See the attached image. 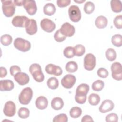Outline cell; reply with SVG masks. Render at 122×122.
<instances>
[{
    "mask_svg": "<svg viewBox=\"0 0 122 122\" xmlns=\"http://www.w3.org/2000/svg\"><path fill=\"white\" fill-rule=\"evenodd\" d=\"M29 71L36 81L41 82L43 81L44 76L41 71V67L39 64H32L29 67Z\"/></svg>",
    "mask_w": 122,
    "mask_h": 122,
    "instance_id": "obj_1",
    "label": "cell"
},
{
    "mask_svg": "<svg viewBox=\"0 0 122 122\" xmlns=\"http://www.w3.org/2000/svg\"><path fill=\"white\" fill-rule=\"evenodd\" d=\"M32 96V90L30 87H26L22 90L19 95V102L21 104H28L31 100Z\"/></svg>",
    "mask_w": 122,
    "mask_h": 122,
    "instance_id": "obj_2",
    "label": "cell"
},
{
    "mask_svg": "<svg viewBox=\"0 0 122 122\" xmlns=\"http://www.w3.org/2000/svg\"><path fill=\"white\" fill-rule=\"evenodd\" d=\"M3 13L7 17H12L15 12V7L12 0H2Z\"/></svg>",
    "mask_w": 122,
    "mask_h": 122,
    "instance_id": "obj_3",
    "label": "cell"
},
{
    "mask_svg": "<svg viewBox=\"0 0 122 122\" xmlns=\"http://www.w3.org/2000/svg\"><path fill=\"white\" fill-rule=\"evenodd\" d=\"M14 46L17 50L22 52L29 51L31 48L30 42L21 38H17L14 40Z\"/></svg>",
    "mask_w": 122,
    "mask_h": 122,
    "instance_id": "obj_4",
    "label": "cell"
},
{
    "mask_svg": "<svg viewBox=\"0 0 122 122\" xmlns=\"http://www.w3.org/2000/svg\"><path fill=\"white\" fill-rule=\"evenodd\" d=\"M68 13L70 20L74 22H77L80 21L81 19V12L78 6L71 5L68 10Z\"/></svg>",
    "mask_w": 122,
    "mask_h": 122,
    "instance_id": "obj_5",
    "label": "cell"
},
{
    "mask_svg": "<svg viewBox=\"0 0 122 122\" xmlns=\"http://www.w3.org/2000/svg\"><path fill=\"white\" fill-rule=\"evenodd\" d=\"M112 77L116 81H121L122 79V68L120 62H115L111 65Z\"/></svg>",
    "mask_w": 122,
    "mask_h": 122,
    "instance_id": "obj_6",
    "label": "cell"
},
{
    "mask_svg": "<svg viewBox=\"0 0 122 122\" xmlns=\"http://www.w3.org/2000/svg\"><path fill=\"white\" fill-rule=\"evenodd\" d=\"M96 65V58L92 53L87 54L84 59V67L88 71H92Z\"/></svg>",
    "mask_w": 122,
    "mask_h": 122,
    "instance_id": "obj_7",
    "label": "cell"
},
{
    "mask_svg": "<svg viewBox=\"0 0 122 122\" xmlns=\"http://www.w3.org/2000/svg\"><path fill=\"white\" fill-rule=\"evenodd\" d=\"M76 81V77L74 75L72 74H66L65 75L61 81V84L62 86L66 89L71 88Z\"/></svg>",
    "mask_w": 122,
    "mask_h": 122,
    "instance_id": "obj_8",
    "label": "cell"
},
{
    "mask_svg": "<svg viewBox=\"0 0 122 122\" xmlns=\"http://www.w3.org/2000/svg\"><path fill=\"white\" fill-rule=\"evenodd\" d=\"M23 6L29 15H33L36 13L37 8L35 1L33 0H23Z\"/></svg>",
    "mask_w": 122,
    "mask_h": 122,
    "instance_id": "obj_9",
    "label": "cell"
},
{
    "mask_svg": "<svg viewBox=\"0 0 122 122\" xmlns=\"http://www.w3.org/2000/svg\"><path fill=\"white\" fill-rule=\"evenodd\" d=\"M40 25L44 31L49 33L52 32L56 28L55 23L47 18L42 19L40 22Z\"/></svg>",
    "mask_w": 122,
    "mask_h": 122,
    "instance_id": "obj_10",
    "label": "cell"
},
{
    "mask_svg": "<svg viewBox=\"0 0 122 122\" xmlns=\"http://www.w3.org/2000/svg\"><path fill=\"white\" fill-rule=\"evenodd\" d=\"M61 32L65 37H71L72 36L75 31L74 27L68 22L64 23L60 29Z\"/></svg>",
    "mask_w": 122,
    "mask_h": 122,
    "instance_id": "obj_11",
    "label": "cell"
},
{
    "mask_svg": "<svg viewBox=\"0 0 122 122\" xmlns=\"http://www.w3.org/2000/svg\"><path fill=\"white\" fill-rule=\"evenodd\" d=\"M3 113L8 117H12L16 113V105L14 102L11 101L7 102L4 107Z\"/></svg>",
    "mask_w": 122,
    "mask_h": 122,
    "instance_id": "obj_12",
    "label": "cell"
},
{
    "mask_svg": "<svg viewBox=\"0 0 122 122\" xmlns=\"http://www.w3.org/2000/svg\"><path fill=\"white\" fill-rule=\"evenodd\" d=\"M45 70L48 74H52L57 76H60L62 73V70L60 66L51 63L47 64L45 68Z\"/></svg>",
    "mask_w": 122,
    "mask_h": 122,
    "instance_id": "obj_13",
    "label": "cell"
},
{
    "mask_svg": "<svg viewBox=\"0 0 122 122\" xmlns=\"http://www.w3.org/2000/svg\"><path fill=\"white\" fill-rule=\"evenodd\" d=\"M29 19L25 16H16L12 20V25L15 27H25Z\"/></svg>",
    "mask_w": 122,
    "mask_h": 122,
    "instance_id": "obj_14",
    "label": "cell"
},
{
    "mask_svg": "<svg viewBox=\"0 0 122 122\" xmlns=\"http://www.w3.org/2000/svg\"><path fill=\"white\" fill-rule=\"evenodd\" d=\"M15 81L20 85H24L27 84L30 81L29 75L22 72H19L14 76Z\"/></svg>",
    "mask_w": 122,
    "mask_h": 122,
    "instance_id": "obj_15",
    "label": "cell"
},
{
    "mask_svg": "<svg viewBox=\"0 0 122 122\" xmlns=\"http://www.w3.org/2000/svg\"><path fill=\"white\" fill-rule=\"evenodd\" d=\"M25 29L26 32L30 35L35 34L37 31V25L36 21L34 19H29L27 21Z\"/></svg>",
    "mask_w": 122,
    "mask_h": 122,
    "instance_id": "obj_16",
    "label": "cell"
},
{
    "mask_svg": "<svg viewBox=\"0 0 122 122\" xmlns=\"http://www.w3.org/2000/svg\"><path fill=\"white\" fill-rule=\"evenodd\" d=\"M114 107L113 102L110 100L103 101L99 108V111L102 113H106L112 111Z\"/></svg>",
    "mask_w": 122,
    "mask_h": 122,
    "instance_id": "obj_17",
    "label": "cell"
},
{
    "mask_svg": "<svg viewBox=\"0 0 122 122\" xmlns=\"http://www.w3.org/2000/svg\"><path fill=\"white\" fill-rule=\"evenodd\" d=\"M14 87V83L11 80H2L0 81V90L1 91H10Z\"/></svg>",
    "mask_w": 122,
    "mask_h": 122,
    "instance_id": "obj_18",
    "label": "cell"
},
{
    "mask_svg": "<svg viewBox=\"0 0 122 122\" xmlns=\"http://www.w3.org/2000/svg\"><path fill=\"white\" fill-rule=\"evenodd\" d=\"M48 101L47 99L44 96H41L38 97L35 101L36 107L40 110H44L47 107Z\"/></svg>",
    "mask_w": 122,
    "mask_h": 122,
    "instance_id": "obj_19",
    "label": "cell"
},
{
    "mask_svg": "<svg viewBox=\"0 0 122 122\" xmlns=\"http://www.w3.org/2000/svg\"><path fill=\"white\" fill-rule=\"evenodd\" d=\"M64 102L62 99L58 97L54 98L51 102V106L55 110H59L62 108Z\"/></svg>",
    "mask_w": 122,
    "mask_h": 122,
    "instance_id": "obj_20",
    "label": "cell"
},
{
    "mask_svg": "<svg viewBox=\"0 0 122 122\" xmlns=\"http://www.w3.org/2000/svg\"><path fill=\"white\" fill-rule=\"evenodd\" d=\"M108 24V20L103 16H99L97 17L95 21L96 27L99 29H103L106 27Z\"/></svg>",
    "mask_w": 122,
    "mask_h": 122,
    "instance_id": "obj_21",
    "label": "cell"
},
{
    "mask_svg": "<svg viewBox=\"0 0 122 122\" xmlns=\"http://www.w3.org/2000/svg\"><path fill=\"white\" fill-rule=\"evenodd\" d=\"M89 86L86 83L80 84L76 90V95H86L89 91Z\"/></svg>",
    "mask_w": 122,
    "mask_h": 122,
    "instance_id": "obj_22",
    "label": "cell"
},
{
    "mask_svg": "<svg viewBox=\"0 0 122 122\" xmlns=\"http://www.w3.org/2000/svg\"><path fill=\"white\" fill-rule=\"evenodd\" d=\"M55 11L56 8L52 3H48L43 7V12L46 15L51 16L55 13Z\"/></svg>",
    "mask_w": 122,
    "mask_h": 122,
    "instance_id": "obj_23",
    "label": "cell"
},
{
    "mask_svg": "<svg viewBox=\"0 0 122 122\" xmlns=\"http://www.w3.org/2000/svg\"><path fill=\"white\" fill-rule=\"evenodd\" d=\"M112 10L116 13H119L122 11V2L120 0H112L111 1Z\"/></svg>",
    "mask_w": 122,
    "mask_h": 122,
    "instance_id": "obj_24",
    "label": "cell"
},
{
    "mask_svg": "<svg viewBox=\"0 0 122 122\" xmlns=\"http://www.w3.org/2000/svg\"><path fill=\"white\" fill-rule=\"evenodd\" d=\"M65 69L66 71L69 72H74L78 69V65L77 63L74 61H70L66 63Z\"/></svg>",
    "mask_w": 122,
    "mask_h": 122,
    "instance_id": "obj_25",
    "label": "cell"
},
{
    "mask_svg": "<svg viewBox=\"0 0 122 122\" xmlns=\"http://www.w3.org/2000/svg\"><path fill=\"white\" fill-rule=\"evenodd\" d=\"M100 101V97L99 95L96 93L91 94L88 97V102L92 105H97Z\"/></svg>",
    "mask_w": 122,
    "mask_h": 122,
    "instance_id": "obj_26",
    "label": "cell"
},
{
    "mask_svg": "<svg viewBox=\"0 0 122 122\" xmlns=\"http://www.w3.org/2000/svg\"><path fill=\"white\" fill-rule=\"evenodd\" d=\"M47 84L50 89L55 90L59 86V81L56 78L51 77L48 80Z\"/></svg>",
    "mask_w": 122,
    "mask_h": 122,
    "instance_id": "obj_27",
    "label": "cell"
},
{
    "mask_svg": "<svg viewBox=\"0 0 122 122\" xmlns=\"http://www.w3.org/2000/svg\"><path fill=\"white\" fill-rule=\"evenodd\" d=\"M82 114V110L79 107H73L70 111V115L72 118H77Z\"/></svg>",
    "mask_w": 122,
    "mask_h": 122,
    "instance_id": "obj_28",
    "label": "cell"
},
{
    "mask_svg": "<svg viewBox=\"0 0 122 122\" xmlns=\"http://www.w3.org/2000/svg\"><path fill=\"white\" fill-rule=\"evenodd\" d=\"M111 41L112 44L116 47H120L122 45V36L121 34H117L113 35Z\"/></svg>",
    "mask_w": 122,
    "mask_h": 122,
    "instance_id": "obj_29",
    "label": "cell"
},
{
    "mask_svg": "<svg viewBox=\"0 0 122 122\" xmlns=\"http://www.w3.org/2000/svg\"><path fill=\"white\" fill-rule=\"evenodd\" d=\"M105 56L108 61H112L116 59V52L113 49L109 48L105 52Z\"/></svg>",
    "mask_w": 122,
    "mask_h": 122,
    "instance_id": "obj_30",
    "label": "cell"
},
{
    "mask_svg": "<svg viewBox=\"0 0 122 122\" xmlns=\"http://www.w3.org/2000/svg\"><path fill=\"white\" fill-rule=\"evenodd\" d=\"M104 86V83L102 81L98 80L93 82L92 85V89L93 91L96 92L101 91L103 89Z\"/></svg>",
    "mask_w": 122,
    "mask_h": 122,
    "instance_id": "obj_31",
    "label": "cell"
},
{
    "mask_svg": "<svg viewBox=\"0 0 122 122\" xmlns=\"http://www.w3.org/2000/svg\"><path fill=\"white\" fill-rule=\"evenodd\" d=\"M12 41V37L9 34H4L0 37V42L2 45L7 46L10 44Z\"/></svg>",
    "mask_w": 122,
    "mask_h": 122,
    "instance_id": "obj_32",
    "label": "cell"
},
{
    "mask_svg": "<svg viewBox=\"0 0 122 122\" xmlns=\"http://www.w3.org/2000/svg\"><path fill=\"white\" fill-rule=\"evenodd\" d=\"M75 55L77 56H82L85 52V48L84 46L81 44H77L73 47Z\"/></svg>",
    "mask_w": 122,
    "mask_h": 122,
    "instance_id": "obj_33",
    "label": "cell"
},
{
    "mask_svg": "<svg viewBox=\"0 0 122 122\" xmlns=\"http://www.w3.org/2000/svg\"><path fill=\"white\" fill-rule=\"evenodd\" d=\"M95 9V6L93 2L91 1L86 2L84 6L83 10L87 14H91L92 13Z\"/></svg>",
    "mask_w": 122,
    "mask_h": 122,
    "instance_id": "obj_34",
    "label": "cell"
},
{
    "mask_svg": "<svg viewBox=\"0 0 122 122\" xmlns=\"http://www.w3.org/2000/svg\"><path fill=\"white\" fill-rule=\"evenodd\" d=\"M18 114L20 118L26 119L30 115V111L27 108L21 107L18 110Z\"/></svg>",
    "mask_w": 122,
    "mask_h": 122,
    "instance_id": "obj_35",
    "label": "cell"
},
{
    "mask_svg": "<svg viewBox=\"0 0 122 122\" xmlns=\"http://www.w3.org/2000/svg\"><path fill=\"white\" fill-rule=\"evenodd\" d=\"M64 56L67 58H72L75 56L74 48L71 46L66 47L63 51Z\"/></svg>",
    "mask_w": 122,
    "mask_h": 122,
    "instance_id": "obj_36",
    "label": "cell"
},
{
    "mask_svg": "<svg viewBox=\"0 0 122 122\" xmlns=\"http://www.w3.org/2000/svg\"><path fill=\"white\" fill-rule=\"evenodd\" d=\"M53 122H67L68 117L66 114L64 113H61L55 116L53 119Z\"/></svg>",
    "mask_w": 122,
    "mask_h": 122,
    "instance_id": "obj_37",
    "label": "cell"
},
{
    "mask_svg": "<svg viewBox=\"0 0 122 122\" xmlns=\"http://www.w3.org/2000/svg\"><path fill=\"white\" fill-rule=\"evenodd\" d=\"M66 37L64 36L60 31V29L57 30L54 35V38L55 40L59 42H62L66 39Z\"/></svg>",
    "mask_w": 122,
    "mask_h": 122,
    "instance_id": "obj_38",
    "label": "cell"
},
{
    "mask_svg": "<svg viewBox=\"0 0 122 122\" xmlns=\"http://www.w3.org/2000/svg\"><path fill=\"white\" fill-rule=\"evenodd\" d=\"M113 24L115 27L118 29L122 28V16L119 15L117 16L113 20Z\"/></svg>",
    "mask_w": 122,
    "mask_h": 122,
    "instance_id": "obj_39",
    "label": "cell"
},
{
    "mask_svg": "<svg viewBox=\"0 0 122 122\" xmlns=\"http://www.w3.org/2000/svg\"><path fill=\"white\" fill-rule=\"evenodd\" d=\"M118 120V115L114 113H111L108 114L105 117V121L107 122H117Z\"/></svg>",
    "mask_w": 122,
    "mask_h": 122,
    "instance_id": "obj_40",
    "label": "cell"
},
{
    "mask_svg": "<svg viewBox=\"0 0 122 122\" xmlns=\"http://www.w3.org/2000/svg\"><path fill=\"white\" fill-rule=\"evenodd\" d=\"M97 73L98 76L102 78H106L108 77L109 75V72L108 71L104 68H99L97 70Z\"/></svg>",
    "mask_w": 122,
    "mask_h": 122,
    "instance_id": "obj_41",
    "label": "cell"
},
{
    "mask_svg": "<svg viewBox=\"0 0 122 122\" xmlns=\"http://www.w3.org/2000/svg\"><path fill=\"white\" fill-rule=\"evenodd\" d=\"M86 95H76L75 96V100L79 104H83L86 101Z\"/></svg>",
    "mask_w": 122,
    "mask_h": 122,
    "instance_id": "obj_42",
    "label": "cell"
},
{
    "mask_svg": "<svg viewBox=\"0 0 122 122\" xmlns=\"http://www.w3.org/2000/svg\"><path fill=\"white\" fill-rule=\"evenodd\" d=\"M71 3L70 0H58L57 4L60 8H63L68 6Z\"/></svg>",
    "mask_w": 122,
    "mask_h": 122,
    "instance_id": "obj_43",
    "label": "cell"
},
{
    "mask_svg": "<svg viewBox=\"0 0 122 122\" xmlns=\"http://www.w3.org/2000/svg\"><path fill=\"white\" fill-rule=\"evenodd\" d=\"M21 71L20 68L17 65H13L11 66L10 68V74L14 76L16 73H17Z\"/></svg>",
    "mask_w": 122,
    "mask_h": 122,
    "instance_id": "obj_44",
    "label": "cell"
},
{
    "mask_svg": "<svg viewBox=\"0 0 122 122\" xmlns=\"http://www.w3.org/2000/svg\"><path fill=\"white\" fill-rule=\"evenodd\" d=\"M0 78H2L5 77L7 74V71L6 69L4 67H0Z\"/></svg>",
    "mask_w": 122,
    "mask_h": 122,
    "instance_id": "obj_45",
    "label": "cell"
},
{
    "mask_svg": "<svg viewBox=\"0 0 122 122\" xmlns=\"http://www.w3.org/2000/svg\"><path fill=\"white\" fill-rule=\"evenodd\" d=\"M82 122H93L94 121L93 120L91 116L90 115H85L84 116L81 121Z\"/></svg>",
    "mask_w": 122,
    "mask_h": 122,
    "instance_id": "obj_46",
    "label": "cell"
},
{
    "mask_svg": "<svg viewBox=\"0 0 122 122\" xmlns=\"http://www.w3.org/2000/svg\"><path fill=\"white\" fill-rule=\"evenodd\" d=\"M14 4L15 6H21L22 5H23V0H14Z\"/></svg>",
    "mask_w": 122,
    "mask_h": 122,
    "instance_id": "obj_47",
    "label": "cell"
},
{
    "mask_svg": "<svg viewBox=\"0 0 122 122\" xmlns=\"http://www.w3.org/2000/svg\"><path fill=\"white\" fill-rule=\"evenodd\" d=\"M74 2H77V3H82V2H84L85 1V0H74Z\"/></svg>",
    "mask_w": 122,
    "mask_h": 122,
    "instance_id": "obj_48",
    "label": "cell"
}]
</instances>
